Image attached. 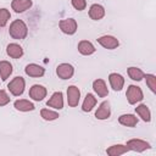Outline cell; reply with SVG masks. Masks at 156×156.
<instances>
[{"label":"cell","mask_w":156,"mask_h":156,"mask_svg":"<svg viewBox=\"0 0 156 156\" xmlns=\"http://www.w3.org/2000/svg\"><path fill=\"white\" fill-rule=\"evenodd\" d=\"M9 34H10L13 39H17V40L24 39V38L27 37V34H28L27 24H26L22 20H15V21L10 24Z\"/></svg>","instance_id":"cell-1"},{"label":"cell","mask_w":156,"mask_h":156,"mask_svg":"<svg viewBox=\"0 0 156 156\" xmlns=\"http://www.w3.org/2000/svg\"><path fill=\"white\" fill-rule=\"evenodd\" d=\"M126 96L130 105H135L136 102H140L144 99L143 90L140 89V87H136V85H129L127 89Z\"/></svg>","instance_id":"cell-2"},{"label":"cell","mask_w":156,"mask_h":156,"mask_svg":"<svg viewBox=\"0 0 156 156\" xmlns=\"http://www.w3.org/2000/svg\"><path fill=\"white\" fill-rule=\"evenodd\" d=\"M7 88L10 90V93L13 95V96H20L23 94L24 91V88H26V82L22 77H15L9 84H7Z\"/></svg>","instance_id":"cell-3"},{"label":"cell","mask_w":156,"mask_h":156,"mask_svg":"<svg viewBox=\"0 0 156 156\" xmlns=\"http://www.w3.org/2000/svg\"><path fill=\"white\" fill-rule=\"evenodd\" d=\"M58 26H60V29L65 33V34H68V35H72L77 32V28H78V24L76 22L74 18H65V20H61L58 22Z\"/></svg>","instance_id":"cell-4"},{"label":"cell","mask_w":156,"mask_h":156,"mask_svg":"<svg viewBox=\"0 0 156 156\" xmlns=\"http://www.w3.org/2000/svg\"><path fill=\"white\" fill-rule=\"evenodd\" d=\"M79 99H80V90L78 89V87L69 85L67 88V102H68V106H71V107L78 106Z\"/></svg>","instance_id":"cell-5"},{"label":"cell","mask_w":156,"mask_h":156,"mask_svg":"<svg viewBox=\"0 0 156 156\" xmlns=\"http://www.w3.org/2000/svg\"><path fill=\"white\" fill-rule=\"evenodd\" d=\"M127 147L128 150L135 151V152H143L147 149H150V144L143 139H130L127 141Z\"/></svg>","instance_id":"cell-6"},{"label":"cell","mask_w":156,"mask_h":156,"mask_svg":"<svg viewBox=\"0 0 156 156\" xmlns=\"http://www.w3.org/2000/svg\"><path fill=\"white\" fill-rule=\"evenodd\" d=\"M56 74L61 79H69L74 74V68L69 63H60L56 67Z\"/></svg>","instance_id":"cell-7"},{"label":"cell","mask_w":156,"mask_h":156,"mask_svg":"<svg viewBox=\"0 0 156 156\" xmlns=\"http://www.w3.org/2000/svg\"><path fill=\"white\" fill-rule=\"evenodd\" d=\"M98 43L102 48L108 49V50H113L119 45L118 39L116 37H112V35H102V37L98 38Z\"/></svg>","instance_id":"cell-8"},{"label":"cell","mask_w":156,"mask_h":156,"mask_svg":"<svg viewBox=\"0 0 156 156\" xmlns=\"http://www.w3.org/2000/svg\"><path fill=\"white\" fill-rule=\"evenodd\" d=\"M46 88L40 84H34L29 89V98H32L34 101H41L46 96Z\"/></svg>","instance_id":"cell-9"},{"label":"cell","mask_w":156,"mask_h":156,"mask_svg":"<svg viewBox=\"0 0 156 156\" xmlns=\"http://www.w3.org/2000/svg\"><path fill=\"white\" fill-rule=\"evenodd\" d=\"M46 105L49 107H54L55 110H61L63 108V95L61 91H55L51 98L48 100Z\"/></svg>","instance_id":"cell-10"},{"label":"cell","mask_w":156,"mask_h":156,"mask_svg":"<svg viewBox=\"0 0 156 156\" xmlns=\"http://www.w3.org/2000/svg\"><path fill=\"white\" fill-rule=\"evenodd\" d=\"M24 72H26L27 76L37 78V77H43L44 76L45 68L41 67V66H39V65H37V63H29V65L26 66Z\"/></svg>","instance_id":"cell-11"},{"label":"cell","mask_w":156,"mask_h":156,"mask_svg":"<svg viewBox=\"0 0 156 156\" xmlns=\"http://www.w3.org/2000/svg\"><path fill=\"white\" fill-rule=\"evenodd\" d=\"M32 5H33L32 0H12V2H11L12 10L17 13L27 11L28 9L32 7Z\"/></svg>","instance_id":"cell-12"},{"label":"cell","mask_w":156,"mask_h":156,"mask_svg":"<svg viewBox=\"0 0 156 156\" xmlns=\"http://www.w3.org/2000/svg\"><path fill=\"white\" fill-rule=\"evenodd\" d=\"M108 82L111 84V88L115 90V91H119L122 90L123 85H124V78L118 74V73H111L108 76Z\"/></svg>","instance_id":"cell-13"},{"label":"cell","mask_w":156,"mask_h":156,"mask_svg":"<svg viewBox=\"0 0 156 156\" xmlns=\"http://www.w3.org/2000/svg\"><path fill=\"white\" fill-rule=\"evenodd\" d=\"M93 89L100 98H105L108 95V89L104 79H95L93 82Z\"/></svg>","instance_id":"cell-14"},{"label":"cell","mask_w":156,"mask_h":156,"mask_svg":"<svg viewBox=\"0 0 156 156\" xmlns=\"http://www.w3.org/2000/svg\"><path fill=\"white\" fill-rule=\"evenodd\" d=\"M111 115V108H110V104L108 101H104L100 104V106L98 107L96 112H95V117L98 119H107Z\"/></svg>","instance_id":"cell-15"},{"label":"cell","mask_w":156,"mask_h":156,"mask_svg":"<svg viewBox=\"0 0 156 156\" xmlns=\"http://www.w3.org/2000/svg\"><path fill=\"white\" fill-rule=\"evenodd\" d=\"M6 54L12 58H20L23 55V49L17 43H11L6 46Z\"/></svg>","instance_id":"cell-16"},{"label":"cell","mask_w":156,"mask_h":156,"mask_svg":"<svg viewBox=\"0 0 156 156\" xmlns=\"http://www.w3.org/2000/svg\"><path fill=\"white\" fill-rule=\"evenodd\" d=\"M105 16V9L99 4H93L89 9V17L94 21H99Z\"/></svg>","instance_id":"cell-17"},{"label":"cell","mask_w":156,"mask_h":156,"mask_svg":"<svg viewBox=\"0 0 156 156\" xmlns=\"http://www.w3.org/2000/svg\"><path fill=\"white\" fill-rule=\"evenodd\" d=\"M13 106L16 110L18 111H22V112H28V111H33L35 108L34 104L30 102L29 100H26V99H20V100H16L13 102Z\"/></svg>","instance_id":"cell-18"},{"label":"cell","mask_w":156,"mask_h":156,"mask_svg":"<svg viewBox=\"0 0 156 156\" xmlns=\"http://www.w3.org/2000/svg\"><path fill=\"white\" fill-rule=\"evenodd\" d=\"M95 46L90 43V41H88V40H80L79 43H78V51L82 54V55H85V56H88V55H91V54H94L95 52Z\"/></svg>","instance_id":"cell-19"},{"label":"cell","mask_w":156,"mask_h":156,"mask_svg":"<svg viewBox=\"0 0 156 156\" xmlns=\"http://www.w3.org/2000/svg\"><path fill=\"white\" fill-rule=\"evenodd\" d=\"M127 151H129L127 145H122V144H116V145H112L106 149V154L108 156H121V155L126 154Z\"/></svg>","instance_id":"cell-20"},{"label":"cell","mask_w":156,"mask_h":156,"mask_svg":"<svg viewBox=\"0 0 156 156\" xmlns=\"http://www.w3.org/2000/svg\"><path fill=\"white\" fill-rule=\"evenodd\" d=\"M135 112L136 115L144 121V122H150L151 121V112L149 110V107L145 104H140L135 107Z\"/></svg>","instance_id":"cell-21"},{"label":"cell","mask_w":156,"mask_h":156,"mask_svg":"<svg viewBox=\"0 0 156 156\" xmlns=\"http://www.w3.org/2000/svg\"><path fill=\"white\" fill-rule=\"evenodd\" d=\"M118 122L122 126H126V127H135L136 123H138V118L134 115L126 113V115H121L118 117Z\"/></svg>","instance_id":"cell-22"},{"label":"cell","mask_w":156,"mask_h":156,"mask_svg":"<svg viewBox=\"0 0 156 156\" xmlns=\"http://www.w3.org/2000/svg\"><path fill=\"white\" fill-rule=\"evenodd\" d=\"M95 105H96V98H95L93 94L88 93V94L85 95L84 101H83L82 110H83L84 112H90V111L95 107Z\"/></svg>","instance_id":"cell-23"},{"label":"cell","mask_w":156,"mask_h":156,"mask_svg":"<svg viewBox=\"0 0 156 156\" xmlns=\"http://www.w3.org/2000/svg\"><path fill=\"white\" fill-rule=\"evenodd\" d=\"M12 73V65L7 61H0V78L6 80Z\"/></svg>","instance_id":"cell-24"},{"label":"cell","mask_w":156,"mask_h":156,"mask_svg":"<svg viewBox=\"0 0 156 156\" xmlns=\"http://www.w3.org/2000/svg\"><path fill=\"white\" fill-rule=\"evenodd\" d=\"M127 72H128L129 78L133 79V80H136V82L141 80V79L144 78V74H145V73H144L140 68H138V67H129Z\"/></svg>","instance_id":"cell-25"},{"label":"cell","mask_w":156,"mask_h":156,"mask_svg":"<svg viewBox=\"0 0 156 156\" xmlns=\"http://www.w3.org/2000/svg\"><path fill=\"white\" fill-rule=\"evenodd\" d=\"M40 116L45 121H54V119H57L60 117L58 116V112L52 111V110H49V108H43L40 111Z\"/></svg>","instance_id":"cell-26"},{"label":"cell","mask_w":156,"mask_h":156,"mask_svg":"<svg viewBox=\"0 0 156 156\" xmlns=\"http://www.w3.org/2000/svg\"><path fill=\"white\" fill-rule=\"evenodd\" d=\"M144 78L146 80V85L150 88L152 93H156V77L154 74H144Z\"/></svg>","instance_id":"cell-27"},{"label":"cell","mask_w":156,"mask_h":156,"mask_svg":"<svg viewBox=\"0 0 156 156\" xmlns=\"http://www.w3.org/2000/svg\"><path fill=\"white\" fill-rule=\"evenodd\" d=\"M11 17V13L6 9H0V27H5Z\"/></svg>","instance_id":"cell-28"},{"label":"cell","mask_w":156,"mask_h":156,"mask_svg":"<svg viewBox=\"0 0 156 156\" xmlns=\"http://www.w3.org/2000/svg\"><path fill=\"white\" fill-rule=\"evenodd\" d=\"M71 2H72V6L78 11H83L87 7V1L85 0H71Z\"/></svg>","instance_id":"cell-29"},{"label":"cell","mask_w":156,"mask_h":156,"mask_svg":"<svg viewBox=\"0 0 156 156\" xmlns=\"http://www.w3.org/2000/svg\"><path fill=\"white\" fill-rule=\"evenodd\" d=\"M10 102V96L7 95V93L5 90H0V106H5Z\"/></svg>","instance_id":"cell-30"}]
</instances>
